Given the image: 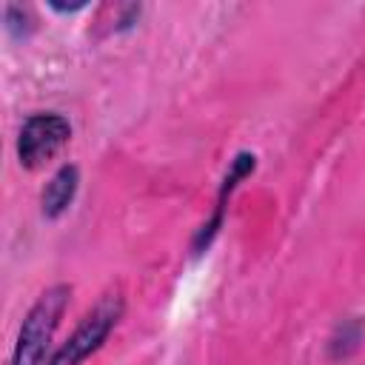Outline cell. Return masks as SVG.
I'll use <instances>...</instances> for the list:
<instances>
[{"label": "cell", "mask_w": 365, "mask_h": 365, "mask_svg": "<svg viewBox=\"0 0 365 365\" xmlns=\"http://www.w3.org/2000/svg\"><path fill=\"white\" fill-rule=\"evenodd\" d=\"M68 299H71V285H66V282L46 288L34 299V305L26 311V317L20 322L9 365H48V359H51L48 348H51L54 331L68 308Z\"/></svg>", "instance_id": "6da1fadb"}, {"label": "cell", "mask_w": 365, "mask_h": 365, "mask_svg": "<svg viewBox=\"0 0 365 365\" xmlns=\"http://www.w3.org/2000/svg\"><path fill=\"white\" fill-rule=\"evenodd\" d=\"M125 311V299L120 291H108L103 294L77 322V328L66 336V342L51 354L48 365H83L91 354H97L103 348V342L108 339V334L117 328L120 317Z\"/></svg>", "instance_id": "7a4b0ae2"}, {"label": "cell", "mask_w": 365, "mask_h": 365, "mask_svg": "<svg viewBox=\"0 0 365 365\" xmlns=\"http://www.w3.org/2000/svg\"><path fill=\"white\" fill-rule=\"evenodd\" d=\"M71 140V123L57 111H37L23 120L17 134V160L23 168L46 165Z\"/></svg>", "instance_id": "3957f363"}, {"label": "cell", "mask_w": 365, "mask_h": 365, "mask_svg": "<svg viewBox=\"0 0 365 365\" xmlns=\"http://www.w3.org/2000/svg\"><path fill=\"white\" fill-rule=\"evenodd\" d=\"M254 168H257V157H254L251 151H240V154L231 160L228 174L222 177V185H220V194H217L214 217H211V220L197 231V237H194V254H202V251L214 242V237H217V231H220V225H222V220H225V202H228V197L237 191V185H240L248 174H254Z\"/></svg>", "instance_id": "277c9868"}, {"label": "cell", "mask_w": 365, "mask_h": 365, "mask_svg": "<svg viewBox=\"0 0 365 365\" xmlns=\"http://www.w3.org/2000/svg\"><path fill=\"white\" fill-rule=\"evenodd\" d=\"M77 188H80V168H77L74 163L60 165V168L48 177L46 188H43V194H40V211H43V217H46V220L63 217V214L68 211V205L74 202Z\"/></svg>", "instance_id": "5b68a950"}, {"label": "cell", "mask_w": 365, "mask_h": 365, "mask_svg": "<svg viewBox=\"0 0 365 365\" xmlns=\"http://www.w3.org/2000/svg\"><path fill=\"white\" fill-rule=\"evenodd\" d=\"M6 29L14 37H26L34 29V20H31L29 9H23V6H6Z\"/></svg>", "instance_id": "8992f818"}, {"label": "cell", "mask_w": 365, "mask_h": 365, "mask_svg": "<svg viewBox=\"0 0 365 365\" xmlns=\"http://www.w3.org/2000/svg\"><path fill=\"white\" fill-rule=\"evenodd\" d=\"M48 6L54 11H80V9H86V3H68V6L66 3H48Z\"/></svg>", "instance_id": "52a82bcc"}]
</instances>
